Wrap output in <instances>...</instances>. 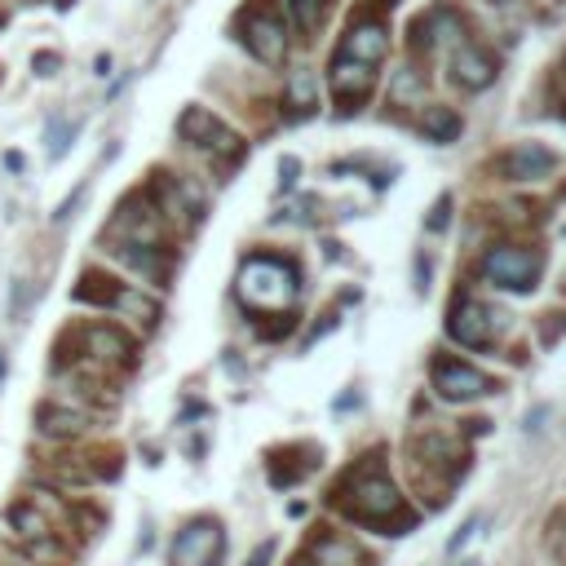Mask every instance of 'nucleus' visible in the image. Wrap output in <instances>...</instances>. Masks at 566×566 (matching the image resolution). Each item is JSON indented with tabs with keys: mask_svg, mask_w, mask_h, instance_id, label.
Wrapping results in <instances>:
<instances>
[{
	"mask_svg": "<svg viewBox=\"0 0 566 566\" xmlns=\"http://www.w3.org/2000/svg\"><path fill=\"white\" fill-rule=\"evenodd\" d=\"M226 553V531L217 518H195L177 531L169 548V566H217Z\"/></svg>",
	"mask_w": 566,
	"mask_h": 566,
	"instance_id": "nucleus-3",
	"label": "nucleus"
},
{
	"mask_svg": "<svg viewBox=\"0 0 566 566\" xmlns=\"http://www.w3.org/2000/svg\"><path fill=\"white\" fill-rule=\"evenodd\" d=\"M0 27H5V19H0Z\"/></svg>",
	"mask_w": 566,
	"mask_h": 566,
	"instance_id": "nucleus-29",
	"label": "nucleus"
},
{
	"mask_svg": "<svg viewBox=\"0 0 566 566\" xmlns=\"http://www.w3.org/2000/svg\"><path fill=\"white\" fill-rule=\"evenodd\" d=\"M478 527H483V513H474V518H470V522H465V527H461L457 535H451V540H447V553H451V557H457V553H461V548H465V544L474 540V531H478Z\"/></svg>",
	"mask_w": 566,
	"mask_h": 566,
	"instance_id": "nucleus-21",
	"label": "nucleus"
},
{
	"mask_svg": "<svg viewBox=\"0 0 566 566\" xmlns=\"http://www.w3.org/2000/svg\"><path fill=\"white\" fill-rule=\"evenodd\" d=\"M434 390L447 398V403H474V398H487L496 390V381L487 372H478L474 363H461V359H442L434 363Z\"/></svg>",
	"mask_w": 566,
	"mask_h": 566,
	"instance_id": "nucleus-5",
	"label": "nucleus"
},
{
	"mask_svg": "<svg viewBox=\"0 0 566 566\" xmlns=\"http://www.w3.org/2000/svg\"><path fill=\"white\" fill-rule=\"evenodd\" d=\"M177 134L190 142V147H199V151H208L212 160H240L244 155V142L226 129L212 111H204V106H186L182 111V120H177Z\"/></svg>",
	"mask_w": 566,
	"mask_h": 566,
	"instance_id": "nucleus-4",
	"label": "nucleus"
},
{
	"mask_svg": "<svg viewBox=\"0 0 566 566\" xmlns=\"http://www.w3.org/2000/svg\"><path fill=\"white\" fill-rule=\"evenodd\" d=\"M483 275L509 292H531L540 279V257L527 249H492L483 262Z\"/></svg>",
	"mask_w": 566,
	"mask_h": 566,
	"instance_id": "nucleus-7",
	"label": "nucleus"
},
{
	"mask_svg": "<svg viewBox=\"0 0 566 566\" xmlns=\"http://www.w3.org/2000/svg\"><path fill=\"white\" fill-rule=\"evenodd\" d=\"M120 292H125V288H120L116 279H111L106 270H97V266H89V270L80 275V284H76V301L97 305V310H102V305H116V301H120Z\"/></svg>",
	"mask_w": 566,
	"mask_h": 566,
	"instance_id": "nucleus-15",
	"label": "nucleus"
},
{
	"mask_svg": "<svg viewBox=\"0 0 566 566\" xmlns=\"http://www.w3.org/2000/svg\"><path fill=\"white\" fill-rule=\"evenodd\" d=\"M36 425H41V434L54 438V442H71V438L89 434V416L76 412V407H41Z\"/></svg>",
	"mask_w": 566,
	"mask_h": 566,
	"instance_id": "nucleus-14",
	"label": "nucleus"
},
{
	"mask_svg": "<svg viewBox=\"0 0 566 566\" xmlns=\"http://www.w3.org/2000/svg\"><path fill=\"white\" fill-rule=\"evenodd\" d=\"M279 177H284V186H292L297 182V160H284L279 164Z\"/></svg>",
	"mask_w": 566,
	"mask_h": 566,
	"instance_id": "nucleus-26",
	"label": "nucleus"
},
{
	"mask_svg": "<svg viewBox=\"0 0 566 566\" xmlns=\"http://www.w3.org/2000/svg\"><path fill=\"white\" fill-rule=\"evenodd\" d=\"M385 54H390V27H385V23H377V19L350 23V32H346V41H342V58H355V62L377 67Z\"/></svg>",
	"mask_w": 566,
	"mask_h": 566,
	"instance_id": "nucleus-11",
	"label": "nucleus"
},
{
	"mask_svg": "<svg viewBox=\"0 0 566 566\" xmlns=\"http://www.w3.org/2000/svg\"><path fill=\"white\" fill-rule=\"evenodd\" d=\"M346 513L363 527H377L385 535H403L416 518L407 513L403 496L394 492V483L381 474V465H363L355 478H350V500H346Z\"/></svg>",
	"mask_w": 566,
	"mask_h": 566,
	"instance_id": "nucleus-1",
	"label": "nucleus"
},
{
	"mask_svg": "<svg viewBox=\"0 0 566 566\" xmlns=\"http://www.w3.org/2000/svg\"><path fill=\"white\" fill-rule=\"evenodd\" d=\"M327 84H332L336 106H342V111H359V106L368 102L372 84H377V71H372L368 62H355V58L336 54V62H332V71H327Z\"/></svg>",
	"mask_w": 566,
	"mask_h": 566,
	"instance_id": "nucleus-8",
	"label": "nucleus"
},
{
	"mask_svg": "<svg viewBox=\"0 0 566 566\" xmlns=\"http://www.w3.org/2000/svg\"><path fill=\"white\" fill-rule=\"evenodd\" d=\"M451 80H457L461 89H470V93H478V89H487L492 80H496V62H492V54L487 49H478V45H457L451 49Z\"/></svg>",
	"mask_w": 566,
	"mask_h": 566,
	"instance_id": "nucleus-12",
	"label": "nucleus"
},
{
	"mask_svg": "<svg viewBox=\"0 0 566 566\" xmlns=\"http://www.w3.org/2000/svg\"><path fill=\"white\" fill-rule=\"evenodd\" d=\"M10 527H14V535H23V544L27 540H41V535H54L49 531V518L36 505H14L10 509Z\"/></svg>",
	"mask_w": 566,
	"mask_h": 566,
	"instance_id": "nucleus-18",
	"label": "nucleus"
},
{
	"mask_svg": "<svg viewBox=\"0 0 566 566\" xmlns=\"http://www.w3.org/2000/svg\"><path fill=\"white\" fill-rule=\"evenodd\" d=\"M58 5H62V10H71V5H76V0H58Z\"/></svg>",
	"mask_w": 566,
	"mask_h": 566,
	"instance_id": "nucleus-27",
	"label": "nucleus"
},
{
	"mask_svg": "<svg viewBox=\"0 0 566 566\" xmlns=\"http://www.w3.org/2000/svg\"><path fill=\"white\" fill-rule=\"evenodd\" d=\"M496 169H500L505 182H531V177H548L557 169V155L548 147H540V142H522V147L505 151L496 160Z\"/></svg>",
	"mask_w": 566,
	"mask_h": 566,
	"instance_id": "nucleus-10",
	"label": "nucleus"
},
{
	"mask_svg": "<svg viewBox=\"0 0 566 566\" xmlns=\"http://www.w3.org/2000/svg\"><path fill=\"white\" fill-rule=\"evenodd\" d=\"M23 5H36V0H23Z\"/></svg>",
	"mask_w": 566,
	"mask_h": 566,
	"instance_id": "nucleus-28",
	"label": "nucleus"
},
{
	"mask_svg": "<svg viewBox=\"0 0 566 566\" xmlns=\"http://www.w3.org/2000/svg\"><path fill=\"white\" fill-rule=\"evenodd\" d=\"M84 355H93V359H106V363H125L129 355H134V342L120 332V327H106V323H97V327H89L84 336Z\"/></svg>",
	"mask_w": 566,
	"mask_h": 566,
	"instance_id": "nucleus-13",
	"label": "nucleus"
},
{
	"mask_svg": "<svg viewBox=\"0 0 566 566\" xmlns=\"http://www.w3.org/2000/svg\"><path fill=\"white\" fill-rule=\"evenodd\" d=\"M314 557H319V566H359L363 562V553L355 544H346V540H323L314 548Z\"/></svg>",
	"mask_w": 566,
	"mask_h": 566,
	"instance_id": "nucleus-19",
	"label": "nucleus"
},
{
	"mask_svg": "<svg viewBox=\"0 0 566 566\" xmlns=\"http://www.w3.org/2000/svg\"><path fill=\"white\" fill-rule=\"evenodd\" d=\"M420 134H425L429 142H451V138H461V116H457L451 106H425Z\"/></svg>",
	"mask_w": 566,
	"mask_h": 566,
	"instance_id": "nucleus-17",
	"label": "nucleus"
},
{
	"mask_svg": "<svg viewBox=\"0 0 566 566\" xmlns=\"http://www.w3.org/2000/svg\"><path fill=\"white\" fill-rule=\"evenodd\" d=\"M394 97H416V76H412V71H403V76H398V89H394Z\"/></svg>",
	"mask_w": 566,
	"mask_h": 566,
	"instance_id": "nucleus-25",
	"label": "nucleus"
},
{
	"mask_svg": "<svg viewBox=\"0 0 566 566\" xmlns=\"http://www.w3.org/2000/svg\"><path fill=\"white\" fill-rule=\"evenodd\" d=\"M244 45L257 62H284V49H288V36H284V19L275 10H253L244 19Z\"/></svg>",
	"mask_w": 566,
	"mask_h": 566,
	"instance_id": "nucleus-9",
	"label": "nucleus"
},
{
	"mask_svg": "<svg viewBox=\"0 0 566 566\" xmlns=\"http://www.w3.org/2000/svg\"><path fill=\"white\" fill-rule=\"evenodd\" d=\"M323 10H327V0H288V14H292V23L301 32H314L319 19H323Z\"/></svg>",
	"mask_w": 566,
	"mask_h": 566,
	"instance_id": "nucleus-20",
	"label": "nucleus"
},
{
	"mask_svg": "<svg viewBox=\"0 0 566 566\" xmlns=\"http://www.w3.org/2000/svg\"><path fill=\"white\" fill-rule=\"evenodd\" d=\"M58 71V54H36V76H54Z\"/></svg>",
	"mask_w": 566,
	"mask_h": 566,
	"instance_id": "nucleus-24",
	"label": "nucleus"
},
{
	"mask_svg": "<svg viewBox=\"0 0 566 566\" xmlns=\"http://www.w3.org/2000/svg\"><path fill=\"white\" fill-rule=\"evenodd\" d=\"M71 138H76V125H71V120H67V125H58V129H49V151H54V160H62V155H67Z\"/></svg>",
	"mask_w": 566,
	"mask_h": 566,
	"instance_id": "nucleus-22",
	"label": "nucleus"
},
{
	"mask_svg": "<svg viewBox=\"0 0 566 566\" xmlns=\"http://www.w3.org/2000/svg\"><path fill=\"white\" fill-rule=\"evenodd\" d=\"M240 301L257 314H284L292 310L297 292H301V279H297V266L292 262H279V257H249L240 266Z\"/></svg>",
	"mask_w": 566,
	"mask_h": 566,
	"instance_id": "nucleus-2",
	"label": "nucleus"
},
{
	"mask_svg": "<svg viewBox=\"0 0 566 566\" xmlns=\"http://www.w3.org/2000/svg\"><path fill=\"white\" fill-rule=\"evenodd\" d=\"M447 212H451V195H442L434 204V217H429V231H447Z\"/></svg>",
	"mask_w": 566,
	"mask_h": 566,
	"instance_id": "nucleus-23",
	"label": "nucleus"
},
{
	"mask_svg": "<svg viewBox=\"0 0 566 566\" xmlns=\"http://www.w3.org/2000/svg\"><path fill=\"white\" fill-rule=\"evenodd\" d=\"M284 102L292 106V116H310V111L319 106V76L310 67L292 71L288 84H284Z\"/></svg>",
	"mask_w": 566,
	"mask_h": 566,
	"instance_id": "nucleus-16",
	"label": "nucleus"
},
{
	"mask_svg": "<svg viewBox=\"0 0 566 566\" xmlns=\"http://www.w3.org/2000/svg\"><path fill=\"white\" fill-rule=\"evenodd\" d=\"M496 319H500L496 310H487L483 301L465 297V301L451 305L447 332H451V342H461V346H470V350H483V346H492V336H496V327H500Z\"/></svg>",
	"mask_w": 566,
	"mask_h": 566,
	"instance_id": "nucleus-6",
	"label": "nucleus"
}]
</instances>
